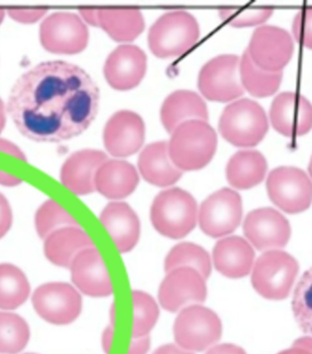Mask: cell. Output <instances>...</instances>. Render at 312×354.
I'll use <instances>...</instances> for the list:
<instances>
[{
	"instance_id": "obj_7",
	"label": "cell",
	"mask_w": 312,
	"mask_h": 354,
	"mask_svg": "<svg viewBox=\"0 0 312 354\" xmlns=\"http://www.w3.org/2000/svg\"><path fill=\"white\" fill-rule=\"evenodd\" d=\"M174 334L183 349L202 352L221 338L222 324L213 310L193 305L180 313L174 322Z\"/></svg>"
},
{
	"instance_id": "obj_20",
	"label": "cell",
	"mask_w": 312,
	"mask_h": 354,
	"mask_svg": "<svg viewBox=\"0 0 312 354\" xmlns=\"http://www.w3.org/2000/svg\"><path fill=\"white\" fill-rule=\"evenodd\" d=\"M107 160V156L99 150L85 149L73 153L62 167L63 185L78 196L94 192L97 171Z\"/></svg>"
},
{
	"instance_id": "obj_37",
	"label": "cell",
	"mask_w": 312,
	"mask_h": 354,
	"mask_svg": "<svg viewBox=\"0 0 312 354\" xmlns=\"http://www.w3.org/2000/svg\"><path fill=\"white\" fill-rule=\"evenodd\" d=\"M293 34L297 41L312 50V8H305L295 17Z\"/></svg>"
},
{
	"instance_id": "obj_23",
	"label": "cell",
	"mask_w": 312,
	"mask_h": 354,
	"mask_svg": "<svg viewBox=\"0 0 312 354\" xmlns=\"http://www.w3.org/2000/svg\"><path fill=\"white\" fill-rule=\"evenodd\" d=\"M138 173L130 162L122 160H107L97 171L95 190L110 199L127 198L136 189Z\"/></svg>"
},
{
	"instance_id": "obj_5",
	"label": "cell",
	"mask_w": 312,
	"mask_h": 354,
	"mask_svg": "<svg viewBox=\"0 0 312 354\" xmlns=\"http://www.w3.org/2000/svg\"><path fill=\"white\" fill-rule=\"evenodd\" d=\"M219 131L228 142L237 147H252L259 144L268 129V117L257 102L241 99L223 111Z\"/></svg>"
},
{
	"instance_id": "obj_38",
	"label": "cell",
	"mask_w": 312,
	"mask_h": 354,
	"mask_svg": "<svg viewBox=\"0 0 312 354\" xmlns=\"http://www.w3.org/2000/svg\"><path fill=\"white\" fill-rule=\"evenodd\" d=\"M48 10V8H8L7 13L14 21L23 24H33L42 19Z\"/></svg>"
},
{
	"instance_id": "obj_40",
	"label": "cell",
	"mask_w": 312,
	"mask_h": 354,
	"mask_svg": "<svg viewBox=\"0 0 312 354\" xmlns=\"http://www.w3.org/2000/svg\"><path fill=\"white\" fill-rule=\"evenodd\" d=\"M0 151L1 152L10 153V155L21 159L23 161H27L25 153L22 152L21 148L10 142V140L0 138Z\"/></svg>"
},
{
	"instance_id": "obj_24",
	"label": "cell",
	"mask_w": 312,
	"mask_h": 354,
	"mask_svg": "<svg viewBox=\"0 0 312 354\" xmlns=\"http://www.w3.org/2000/svg\"><path fill=\"white\" fill-rule=\"evenodd\" d=\"M138 167L146 181L160 187L176 184L183 175L172 161L167 142L148 145L140 153Z\"/></svg>"
},
{
	"instance_id": "obj_8",
	"label": "cell",
	"mask_w": 312,
	"mask_h": 354,
	"mask_svg": "<svg viewBox=\"0 0 312 354\" xmlns=\"http://www.w3.org/2000/svg\"><path fill=\"white\" fill-rule=\"evenodd\" d=\"M39 41L42 47L50 53L73 55L87 47L89 30L81 17L59 11L42 21Z\"/></svg>"
},
{
	"instance_id": "obj_19",
	"label": "cell",
	"mask_w": 312,
	"mask_h": 354,
	"mask_svg": "<svg viewBox=\"0 0 312 354\" xmlns=\"http://www.w3.org/2000/svg\"><path fill=\"white\" fill-rule=\"evenodd\" d=\"M71 270L73 283L86 295L106 297L113 293L110 275L95 248L80 252L73 259Z\"/></svg>"
},
{
	"instance_id": "obj_27",
	"label": "cell",
	"mask_w": 312,
	"mask_h": 354,
	"mask_svg": "<svg viewBox=\"0 0 312 354\" xmlns=\"http://www.w3.org/2000/svg\"><path fill=\"white\" fill-rule=\"evenodd\" d=\"M267 168V161L259 151H239L228 162V181L237 189H250L263 181Z\"/></svg>"
},
{
	"instance_id": "obj_4",
	"label": "cell",
	"mask_w": 312,
	"mask_h": 354,
	"mask_svg": "<svg viewBox=\"0 0 312 354\" xmlns=\"http://www.w3.org/2000/svg\"><path fill=\"white\" fill-rule=\"evenodd\" d=\"M196 200L181 188L163 191L154 198L151 207V221L163 236L184 238L196 224Z\"/></svg>"
},
{
	"instance_id": "obj_3",
	"label": "cell",
	"mask_w": 312,
	"mask_h": 354,
	"mask_svg": "<svg viewBox=\"0 0 312 354\" xmlns=\"http://www.w3.org/2000/svg\"><path fill=\"white\" fill-rule=\"evenodd\" d=\"M199 22L187 11H172L160 17L152 25L148 45L158 58H174L187 53L199 41Z\"/></svg>"
},
{
	"instance_id": "obj_10",
	"label": "cell",
	"mask_w": 312,
	"mask_h": 354,
	"mask_svg": "<svg viewBox=\"0 0 312 354\" xmlns=\"http://www.w3.org/2000/svg\"><path fill=\"white\" fill-rule=\"evenodd\" d=\"M267 189L271 201L286 213H302L311 207L312 182L299 168L282 167L272 170Z\"/></svg>"
},
{
	"instance_id": "obj_42",
	"label": "cell",
	"mask_w": 312,
	"mask_h": 354,
	"mask_svg": "<svg viewBox=\"0 0 312 354\" xmlns=\"http://www.w3.org/2000/svg\"><path fill=\"white\" fill-rule=\"evenodd\" d=\"M79 11L82 21L93 27H99V8H81Z\"/></svg>"
},
{
	"instance_id": "obj_1",
	"label": "cell",
	"mask_w": 312,
	"mask_h": 354,
	"mask_svg": "<svg viewBox=\"0 0 312 354\" xmlns=\"http://www.w3.org/2000/svg\"><path fill=\"white\" fill-rule=\"evenodd\" d=\"M100 93L84 70L63 61L41 62L11 88L7 111L19 132L39 142L80 136L95 119Z\"/></svg>"
},
{
	"instance_id": "obj_6",
	"label": "cell",
	"mask_w": 312,
	"mask_h": 354,
	"mask_svg": "<svg viewBox=\"0 0 312 354\" xmlns=\"http://www.w3.org/2000/svg\"><path fill=\"white\" fill-rule=\"evenodd\" d=\"M297 272L299 264L290 254L280 250L268 251L255 264L252 285L265 299L282 301L290 295Z\"/></svg>"
},
{
	"instance_id": "obj_39",
	"label": "cell",
	"mask_w": 312,
	"mask_h": 354,
	"mask_svg": "<svg viewBox=\"0 0 312 354\" xmlns=\"http://www.w3.org/2000/svg\"><path fill=\"white\" fill-rule=\"evenodd\" d=\"M12 210L7 198L0 193V239L8 232L12 225Z\"/></svg>"
},
{
	"instance_id": "obj_52",
	"label": "cell",
	"mask_w": 312,
	"mask_h": 354,
	"mask_svg": "<svg viewBox=\"0 0 312 354\" xmlns=\"http://www.w3.org/2000/svg\"><path fill=\"white\" fill-rule=\"evenodd\" d=\"M26 354H35V353H26Z\"/></svg>"
},
{
	"instance_id": "obj_49",
	"label": "cell",
	"mask_w": 312,
	"mask_h": 354,
	"mask_svg": "<svg viewBox=\"0 0 312 354\" xmlns=\"http://www.w3.org/2000/svg\"><path fill=\"white\" fill-rule=\"evenodd\" d=\"M277 354H312L310 351L304 349V348L293 346L291 349L283 351V352Z\"/></svg>"
},
{
	"instance_id": "obj_13",
	"label": "cell",
	"mask_w": 312,
	"mask_h": 354,
	"mask_svg": "<svg viewBox=\"0 0 312 354\" xmlns=\"http://www.w3.org/2000/svg\"><path fill=\"white\" fill-rule=\"evenodd\" d=\"M33 304L36 313L46 322L56 325L71 324L82 311V297L70 284L53 282L35 290Z\"/></svg>"
},
{
	"instance_id": "obj_34",
	"label": "cell",
	"mask_w": 312,
	"mask_h": 354,
	"mask_svg": "<svg viewBox=\"0 0 312 354\" xmlns=\"http://www.w3.org/2000/svg\"><path fill=\"white\" fill-rule=\"evenodd\" d=\"M292 310L302 332L312 336V268L303 274L297 285Z\"/></svg>"
},
{
	"instance_id": "obj_36",
	"label": "cell",
	"mask_w": 312,
	"mask_h": 354,
	"mask_svg": "<svg viewBox=\"0 0 312 354\" xmlns=\"http://www.w3.org/2000/svg\"><path fill=\"white\" fill-rule=\"evenodd\" d=\"M272 13L273 8L268 7L225 8L219 10L220 18L235 28L262 24Z\"/></svg>"
},
{
	"instance_id": "obj_48",
	"label": "cell",
	"mask_w": 312,
	"mask_h": 354,
	"mask_svg": "<svg viewBox=\"0 0 312 354\" xmlns=\"http://www.w3.org/2000/svg\"><path fill=\"white\" fill-rule=\"evenodd\" d=\"M6 122H7V111H6L4 102L0 98V133L4 130Z\"/></svg>"
},
{
	"instance_id": "obj_11",
	"label": "cell",
	"mask_w": 312,
	"mask_h": 354,
	"mask_svg": "<svg viewBox=\"0 0 312 354\" xmlns=\"http://www.w3.org/2000/svg\"><path fill=\"white\" fill-rule=\"evenodd\" d=\"M242 199L236 191L223 188L209 196L199 210V224L203 232L212 238L233 233L242 218Z\"/></svg>"
},
{
	"instance_id": "obj_47",
	"label": "cell",
	"mask_w": 312,
	"mask_h": 354,
	"mask_svg": "<svg viewBox=\"0 0 312 354\" xmlns=\"http://www.w3.org/2000/svg\"><path fill=\"white\" fill-rule=\"evenodd\" d=\"M293 346L304 348L312 353V338L311 337H302L295 341Z\"/></svg>"
},
{
	"instance_id": "obj_12",
	"label": "cell",
	"mask_w": 312,
	"mask_h": 354,
	"mask_svg": "<svg viewBox=\"0 0 312 354\" xmlns=\"http://www.w3.org/2000/svg\"><path fill=\"white\" fill-rule=\"evenodd\" d=\"M247 51L257 67L277 73L291 61L294 44L287 30L276 26H260L254 31Z\"/></svg>"
},
{
	"instance_id": "obj_43",
	"label": "cell",
	"mask_w": 312,
	"mask_h": 354,
	"mask_svg": "<svg viewBox=\"0 0 312 354\" xmlns=\"http://www.w3.org/2000/svg\"><path fill=\"white\" fill-rule=\"evenodd\" d=\"M205 354H247L245 351L234 344H220L212 348Z\"/></svg>"
},
{
	"instance_id": "obj_45",
	"label": "cell",
	"mask_w": 312,
	"mask_h": 354,
	"mask_svg": "<svg viewBox=\"0 0 312 354\" xmlns=\"http://www.w3.org/2000/svg\"><path fill=\"white\" fill-rule=\"evenodd\" d=\"M154 354H193L191 353L185 352V351L180 349V348L176 346L174 344L164 345L158 348L154 353Z\"/></svg>"
},
{
	"instance_id": "obj_25",
	"label": "cell",
	"mask_w": 312,
	"mask_h": 354,
	"mask_svg": "<svg viewBox=\"0 0 312 354\" xmlns=\"http://www.w3.org/2000/svg\"><path fill=\"white\" fill-rule=\"evenodd\" d=\"M160 115L165 129L172 133L185 122L208 121V110L199 94L191 91H176L165 100Z\"/></svg>"
},
{
	"instance_id": "obj_21",
	"label": "cell",
	"mask_w": 312,
	"mask_h": 354,
	"mask_svg": "<svg viewBox=\"0 0 312 354\" xmlns=\"http://www.w3.org/2000/svg\"><path fill=\"white\" fill-rule=\"evenodd\" d=\"M101 222L122 253L136 247L140 238V222L130 205L122 202L111 203L102 211Z\"/></svg>"
},
{
	"instance_id": "obj_9",
	"label": "cell",
	"mask_w": 312,
	"mask_h": 354,
	"mask_svg": "<svg viewBox=\"0 0 312 354\" xmlns=\"http://www.w3.org/2000/svg\"><path fill=\"white\" fill-rule=\"evenodd\" d=\"M240 59L236 55H219L203 66L199 88L212 102L234 101L244 93L239 73Z\"/></svg>"
},
{
	"instance_id": "obj_33",
	"label": "cell",
	"mask_w": 312,
	"mask_h": 354,
	"mask_svg": "<svg viewBox=\"0 0 312 354\" xmlns=\"http://www.w3.org/2000/svg\"><path fill=\"white\" fill-rule=\"evenodd\" d=\"M35 222L39 236L44 239L59 228L79 227L75 219L51 199L46 201L37 211Z\"/></svg>"
},
{
	"instance_id": "obj_44",
	"label": "cell",
	"mask_w": 312,
	"mask_h": 354,
	"mask_svg": "<svg viewBox=\"0 0 312 354\" xmlns=\"http://www.w3.org/2000/svg\"><path fill=\"white\" fill-rule=\"evenodd\" d=\"M22 180L18 177L8 175V174L0 171V185H5V187H12L21 185Z\"/></svg>"
},
{
	"instance_id": "obj_50",
	"label": "cell",
	"mask_w": 312,
	"mask_h": 354,
	"mask_svg": "<svg viewBox=\"0 0 312 354\" xmlns=\"http://www.w3.org/2000/svg\"><path fill=\"white\" fill-rule=\"evenodd\" d=\"M5 15H6L5 8H0V25H1V23L3 22V21H4Z\"/></svg>"
},
{
	"instance_id": "obj_26",
	"label": "cell",
	"mask_w": 312,
	"mask_h": 354,
	"mask_svg": "<svg viewBox=\"0 0 312 354\" xmlns=\"http://www.w3.org/2000/svg\"><path fill=\"white\" fill-rule=\"evenodd\" d=\"M94 248L90 236L80 227H67L54 231L45 239L44 252L53 264L71 268L80 252Z\"/></svg>"
},
{
	"instance_id": "obj_15",
	"label": "cell",
	"mask_w": 312,
	"mask_h": 354,
	"mask_svg": "<svg viewBox=\"0 0 312 354\" xmlns=\"http://www.w3.org/2000/svg\"><path fill=\"white\" fill-rule=\"evenodd\" d=\"M145 138L144 120L134 111H117L104 127V147L114 157L122 158L134 155L141 149Z\"/></svg>"
},
{
	"instance_id": "obj_16",
	"label": "cell",
	"mask_w": 312,
	"mask_h": 354,
	"mask_svg": "<svg viewBox=\"0 0 312 354\" xmlns=\"http://www.w3.org/2000/svg\"><path fill=\"white\" fill-rule=\"evenodd\" d=\"M205 279L191 268H178L165 277L159 290V301L168 311L176 313L185 305L207 298Z\"/></svg>"
},
{
	"instance_id": "obj_32",
	"label": "cell",
	"mask_w": 312,
	"mask_h": 354,
	"mask_svg": "<svg viewBox=\"0 0 312 354\" xmlns=\"http://www.w3.org/2000/svg\"><path fill=\"white\" fill-rule=\"evenodd\" d=\"M27 322L17 314L0 313V354H17L30 339Z\"/></svg>"
},
{
	"instance_id": "obj_14",
	"label": "cell",
	"mask_w": 312,
	"mask_h": 354,
	"mask_svg": "<svg viewBox=\"0 0 312 354\" xmlns=\"http://www.w3.org/2000/svg\"><path fill=\"white\" fill-rule=\"evenodd\" d=\"M244 233L248 241L260 251L284 248L290 241V223L273 208L253 210L244 222Z\"/></svg>"
},
{
	"instance_id": "obj_46",
	"label": "cell",
	"mask_w": 312,
	"mask_h": 354,
	"mask_svg": "<svg viewBox=\"0 0 312 354\" xmlns=\"http://www.w3.org/2000/svg\"><path fill=\"white\" fill-rule=\"evenodd\" d=\"M113 338V327L111 326L104 330V335H102V347H104V352L107 354L110 353Z\"/></svg>"
},
{
	"instance_id": "obj_30",
	"label": "cell",
	"mask_w": 312,
	"mask_h": 354,
	"mask_svg": "<svg viewBox=\"0 0 312 354\" xmlns=\"http://www.w3.org/2000/svg\"><path fill=\"white\" fill-rule=\"evenodd\" d=\"M27 277L16 266L0 264V309L15 310L28 298Z\"/></svg>"
},
{
	"instance_id": "obj_28",
	"label": "cell",
	"mask_w": 312,
	"mask_h": 354,
	"mask_svg": "<svg viewBox=\"0 0 312 354\" xmlns=\"http://www.w3.org/2000/svg\"><path fill=\"white\" fill-rule=\"evenodd\" d=\"M145 26L144 16L137 8H99V27L116 41H133Z\"/></svg>"
},
{
	"instance_id": "obj_29",
	"label": "cell",
	"mask_w": 312,
	"mask_h": 354,
	"mask_svg": "<svg viewBox=\"0 0 312 354\" xmlns=\"http://www.w3.org/2000/svg\"><path fill=\"white\" fill-rule=\"evenodd\" d=\"M239 73L244 90L256 97H268L276 93L283 75L282 71L271 73L257 67L247 50L240 59Z\"/></svg>"
},
{
	"instance_id": "obj_41",
	"label": "cell",
	"mask_w": 312,
	"mask_h": 354,
	"mask_svg": "<svg viewBox=\"0 0 312 354\" xmlns=\"http://www.w3.org/2000/svg\"><path fill=\"white\" fill-rule=\"evenodd\" d=\"M150 348V339L147 336L134 339L131 342L128 354H146Z\"/></svg>"
},
{
	"instance_id": "obj_35",
	"label": "cell",
	"mask_w": 312,
	"mask_h": 354,
	"mask_svg": "<svg viewBox=\"0 0 312 354\" xmlns=\"http://www.w3.org/2000/svg\"><path fill=\"white\" fill-rule=\"evenodd\" d=\"M134 339L147 335L156 325L159 309L154 299L142 291H134Z\"/></svg>"
},
{
	"instance_id": "obj_18",
	"label": "cell",
	"mask_w": 312,
	"mask_h": 354,
	"mask_svg": "<svg viewBox=\"0 0 312 354\" xmlns=\"http://www.w3.org/2000/svg\"><path fill=\"white\" fill-rule=\"evenodd\" d=\"M270 117L275 130L285 136H303L312 129V105L293 91L280 93L274 99Z\"/></svg>"
},
{
	"instance_id": "obj_51",
	"label": "cell",
	"mask_w": 312,
	"mask_h": 354,
	"mask_svg": "<svg viewBox=\"0 0 312 354\" xmlns=\"http://www.w3.org/2000/svg\"><path fill=\"white\" fill-rule=\"evenodd\" d=\"M309 172H310V175L312 178V156H311V162H310V165H309Z\"/></svg>"
},
{
	"instance_id": "obj_31",
	"label": "cell",
	"mask_w": 312,
	"mask_h": 354,
	"mask_svg": "<svg viewBox=\"0 0 312 354\" xmlns=\"http://www.w3.org/2000/svg\"><path fill=\"white\" fill-rule=\"evenodd\" d=\"M178 268H191L207 279L211 273V261L204 248L193 243L176 245L165 259L167 272Z\"/></svg>"
},
{
	"instance_id": "obj_2",
	"label": "cell",
	"mask_w": 312,
	"mask_h": 354,
	"mask_svg": "<svg viewBox=\"0 0 312 354\" xmlns=\"http://www.w3.org/2000/svg\"><path fill=\"white\" fill-rule=\"evenodd\" d=\"M171 133L169 153L172 161L182 172L202 169L213 159L217 136L207 121L185 122Z\"/></svg>"
},
{
	"instance_id": "obj_22",
	"label": "cell",
	"mask_w": 312,
	"mask_h": 354,
	"mask_svg": "<svg viewBox=\"0 0 312 354\" xmlns=\"http://www.w3.org/2000/svg\"><path fill=\"white\" fill-rule=\"evenodd\" d=\"M255 252L250 243L240 236H229L217 242L214 248V267L223 275L240 279L250 274Z\"/></svg>"
},
{
	"instance_id": "obj_17",
	"label": "cell",
	"mask_w": 312,
	"mask_h": 354,
	"mask_svg": "<svg viewBox=\"0 0 312 354\" xmlns=\"http://www.w3.org/2000/svg\"><path fill=\"white\" fill-rule=\"evenodd\" d=\"M147 70V57L138 46L124 44L117 47L106 59V81L117 91H130L138 86Z\"/></svg>"
}]
</instances>
